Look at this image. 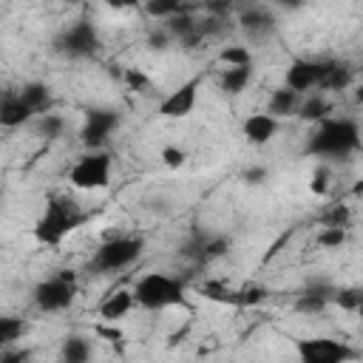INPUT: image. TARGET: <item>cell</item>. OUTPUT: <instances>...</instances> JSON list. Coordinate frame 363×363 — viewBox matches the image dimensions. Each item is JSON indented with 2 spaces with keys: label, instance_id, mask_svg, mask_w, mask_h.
I'll use <instances>...</instances> for the list:
<instances>
[{
  "label": "cell",
  "instance_id": "cell-1",
  "mask_svg": "<svg viewBox=\"0 0 363 363\" xmlns=\"http://www.w3.org/2000/svg\"><path fill=\"white\" fill-rule=\"evenodd\" d=\"M360 150V125L352 116H326L323 122H318L303 145L306 156L315 159H349Z\"/></svg>",
  "mask_w": 363,
  "mask_h": 363
},
{
  "label": "cell",
  "instance_id": "cell-2",
  "mask_svg": "<svg viewBox=\"0 0 363 363\" xmlns=\"http://www.w3.org/2000/svg\"><path fill=\"white\" fill-rule=\"evenodd\" d=\"M85 218H88V213H85L71 196L57 193V196L48 199L43 216L34 221L31 235H34V241L43 244V247H57V244H62V238H65L68 233H74Z\"/></svg>",
  "mask_w": 363,
  "mask_h": 363
},
{
  "label": "cell",
  "instance_id": "cell-3",
  "mask_svg": "<svg viewBox=\"0 0 363 363\" xmlns=\"http://www.w3.org/2000/svg\"><path fill=\"white\" fill-rule=\"evenodd\" d=\"M184 289L187 284L176 275H167V272H145L130 295H133V303L147 309V312H162V309H170V306H184Z\"/></svg>",
  "mask_w": 363,
  "mask_h": 363
},
{
  "label": "cell",
  "instance_id": "cell-4",
  "mask_svg": "<svg viewBox=\"0 0 363 363\" xmlns=\"http://www.w3.org/2000/svg\"><path fill=\"white\" fill-rule=\"evenodd\" d=\"M142 250H145V238L142 235H116V238H108L91 255L88 272H94V275H111V272L128 269L130 264L139 261Z\"/></svg>",
  "mask_w": 363,
  "mask_h": 363
},
{
  "label": "cell",
  "instance_id": "cell-5",
  "mask_svg": "<svg viewBox=\"0 0 363 363\" xmlns=\"http://www.w3.org/2000/svg\"><path fill=\"white\" fill-rule=\"evenodd\" d=\"M51 45H54V54H60L65 60H91V57L99 54L102 37H99V28L88 17H79L77 23L65 26L54 37Z\"/></svg>",
  "mask_w": 363,
  "mask_h": 363
},
{
  "label": "cell",
  "instance_id": "cell-6",
  "mask_svg": "<svg viewBox=\"0 0 363 363\" xmlns=\"http://www.w3.org/2000/svg\"><path fill=\"white\" fill-rule=\"evenodd\" d=\"M77 275L71 269H60L48 278H43L34 289H31V301L40 312L54 315V312H65L74 298H77Z\"/></svg>",
  "mask_w": 363,
  "mask_h": 363
},
{
  "label": "cell",
  "instance_id": "cell-7",
  "mask_svg": "<svg viewBox=\"0 0 363 363\" xmlns=\"http://www.w3.org/2000/svg\"><path fill=\"white\" fill-rule=\"evenodd\" d=\"M295 354L301 363H354L360 352L337 337L315 335V337H298L295 340Z\"/></svg>",
  "mask_w": 363,
  "mask_h": 363
},
{
  "label": "cell",
  "instance_id": "cell-8",
  "mask_svg": "<svg viewBox=\"0 0 363 363\" xmlns=\"http://www.w3.org/2000/svg\"><path fill=\"white\" fill-rule=\"evenodd\" d=\"M111 164L113 156L108 150H88L71 164L68 182L74 190H105L111 184Z\"/></svg>",
  "mask_w": 363,
  "mask_h": 363
},
{
  "label": "cell",
  "instance_id": "cell-9",
  "mask_svg": "<svg viewBox=\"0 0 363 363\" xmlns=\"http://www.w3.org/2000/svg\"><path fill=\"white\" fill-rule=\"evenodd\" d=\"M119 122H122V113L116 108H88L79 128V145L85 150H102V145L113 136Z\"/></svg>",
  "mask_w": 363,
  "mask_h": 363
},
{
  "label": "cell",
  "instance_id": "cell-10",
  "mask_svg": "<svg viewBox=\"0 0 363 363\" xmlns=\"http://www.w3.org/2000/svg\"><path fill=\"white\" fill-rule=\"evenodd\" d=\"M199 292L216 303H227V306H258L269 298V289L261 284H247V286H230L224 281H204L199 286Z\"/></svg>",
  "mask_w": 363,
  "mask_h": 363
},
{
  "label": "cell",
  "instance_id": "cell-11",
  "mask_svg": "<svg viewBox=\"0 0 363 363\" xmlns=\"http://www.w3.org/2000/svg\"><path fill=\"white\" fill-rule=\"evenodd\" d=\"M323 68H326V57H318V60H309V57H298L289 62L286 74H284V88L306 96V94H315L318 85H320V77H323Z\"/></svg>",
  "mask_w": 363,
  "mask_h": 363
},
{
  "label": "cell",
  "instance_id": "cell-12",
  "mask_svg": "<svg viewBox=\"0 0 363 363\" xmlns=\"http://www.w3.org/2000/svg\"><path fill=\"white\" fill-rule=\"evenodd\" d=\"M199 88H201V74L184 79L182 85H176L164 99H159V116L164 119H184L193 113L196 102H199Z\"/></svg>",
  "mask_w": 363,
  "mask_h": 363
},
{
  "label": "cell",
  "instance_id": "cell-13",
  "mask_svg": "<svg viewBox=\"0 0 363 363\" xmlns=\"http://www.w3.org/2000/svg\"><path fill=\"white\" fill-rule=\"evenodd\" d=\"M335 284L329 281H309L298 295H295V312L301 315H323L329 306H332V298H335Z\"/></svg>",
  "mask_w": 363,
  "mask_h": 363
},
{
  "label": "cell",
  "instance_id": "cell-14",
  "mask_svg": "<svg viewBox=\"0 0 363 363\" xmlns=\"http://www.w3.org/2000/svg\"><path fill=\"white\" fill-rule=\"evenodd\" d=\"M238 26L241 31L250 37V40H267L275 34L278 23H275V14L267 9V6H244L238 11Z\"/></svg>",
  "mask_w": 363,
  "mask_h": 363
},
{
  "label": "cell",
  "instance_id": "cell-15",
  "mask_svg": "<svg viewBox=\"0 0 363 363\" xmlns=\"http://www.w3.org/2000/svg\"><path fill=\"white\" fill-rule=\"evenodd\" d=\"M159 26H162V28L170 34V40H173L176 45H182V48H196V45L204 43L201 34H199V20L193 17V11L176 14V17L164 20V23H159Z\"/></svg>",
  "mask_w": 363,
  "mask_h": 363
},
{
  "label": "cell",
  "instance_id": "cell-16",
  "mask_svg": "<svg viewBox=\"0 0 363 363\" xmlns=\"http://www.w3.org/2000/svg\"><path fill=\"white\" fill-rule=\"evenodd\" d=\"M278 128H281V122L261 111V113H250V116L244 119L241 133H244V139H247L250 145L261 147V145H269V142L278 136Z\"/></svg>",
  "mask_w": 363,
  "mask_h": 363
},
{
  "label": "cell",
  "instance_id": "cell-17",
  "mask_svg": "<svg viewBox=\"0 0 363 363\" xmlns=\"http://www.w3.org/2000/svg\"><path fill=\"white\" fill-rule=\"evenodd\" d=\"M354 79V68L343 60H332L326 57V68H323V77H320V85H318V94H337V91H346Z\"/></svg>",
  "mask_w": 363,
  "mask_h": 363
},
{
  "label": "cell",
  "instance_id": "cell-18",
  "mask_svg": "<svg viewBox=\"0 0 363 363\" xmlns=\"http://www.w3.org/2000/svg\"><path fill=\"white\" fill-rule=\"evenodd\" d=\"M17 96H20V102H23L34 116L48 113L51 105H54V94H51L48 82H43V79H31V82H26V85L17 91Z\"/></svg>",
  "mask_w": 363,
  "mask_h": 363
},
{
  "label": "cell",
  "instance_id": "cell-19",
  "mask_svg": "<svg viewBox=\"0 0 363 363\" xmlns=\"http://www.w3.org/2000/svg\"><path fill=\"white\" fill-rule=\"evenodd\" d=\"M31 119H34V113L20 102L17 91H9L0 96V128H20Z\"/></svg>",
  "mask_w": 363,
  "mask_h": 363
},
{
  "label": "cell",
  "instance_id": "cell-20",
  "mask_svg": "<svg viewBox=\"0 0 363 363\" xmlns=\"http://www.w3.org/2000/svg\"><path fill=\"white\" fill-rule=\"evenodd\" d=\"M301 94H295V91H289V88H275L272 94H269V99H267V111L264 113H269L272 119H286V116H295L298 113V105H301Z\"/></svg>",
  "mask_w": 363,
  "mask_h": 363
},
{
  "label": "cell",
  "instance_id": "cell-21",
  "mask_svg": "<svg viewBox=\"0 0 363 363\" xmlns=\"http://www.w3.org/2000/svg\"><path fill=\"white\" fill-rule=\"evenodd\" d=\"M252 74H255L252 65H244V68H221V74H218V91H224L227 96H238L252 82Z\"/></svg>",
  "mask_w": 363,
  "mask_h": 363
},
{
  "label": "cell",
  "instance_id": "cell-22",
  "mask_svg": "<svg viewBox=\"0 0 363 363\" xmlns=\"http://www.w3.org/2000/svg\"><path fill=\"white\" fill-rule=\"evenodd\" d=\"M130 309H133V295H130V289H116V292H111V295L99 303V318L108 320V323H113V320H122Z\"/></svg>",
  "mask_w": 363,
  "mask_h": 363
},
{
  "label": "cell",
  "instance_id": "cell-23",
  "mask_svg": "<svg viewBox=\"0 0 363 363\" xmlns=\"http://www.w3.org/2000/svg\"><path fill=\"white\" fill-rule=\"evenodd\" d=\"M332 113V102L323 96V94H306L303 99H301V105H298V119H303V122H309V125H318V122H323L326 116Z\"/></svg>",
  "mask_w": 363,
  "mask_h": 363
},
{
  "label": "cell",
  "instance_id": "cell-24",
  "mask_svg": "<svg viewBox=\"0 0 363 363\" xmlns=\"http://www.w3.org/2000/svg\"><path fill=\"white\" fill-rule=\"evenodd\" d=\"M60 363H91V340L85 335H68L60 346Z\"/></svg>",
  "mask_w": 363,
  "mask_h": 363
},
{
  "label": "cell",
  "instance_id": "cell-25",
  "mask_svg": "<svg viewBox=\"0 0 363 363\" xmlns=\"http://www.w3.org/2000/svg\"><path fill=\"white\" fill-rule=\"evenodd\" d=\"M65 128H68V122H65V116L57 113V111H48V113H43V116L34 119V133H37L40 139H45V142L60 139V136L65 133Z\"/></svg>",
  "mask_w": 363,
  "mask_h": 363
},
{
  "label": "cell",
  "instance_id": "cell-26",
  "mask_svg": "<svg viewBox=\"0 0 363 363\" xmlns=\"http://www.w3.org/2000/svg\"><path fill=\"white\" fill-rule=\"evenodd\" d=\"M318 224H320V227H340V230H349V224H352V207L343 204V201H335V204H329V207L318 216Z\"/></svg>",
  "mask_w": 363,
  "mask_h": 363
},
{
  "label": "cell",
  "instance_id": "cell-27",
  "mask_svg": "<svg viewBox=\"0 0 363 363\" xmlns=\"http://www.w3.org/2000/svg\"><path fill=\"white\" fill-rule=\"evenodd\" d=\"M28 332V323L23 318H14V315H0V349L6 346H14L23 335Z\"/></svg>",
  "mask_w": 363,
  "mask_h": 363
},
{
  "label": "cell",
  "instance_id": "cell-28",
  "mask_svg": "<svg viewBox=\"0 0 363 363\" xmlns=\"http://www.w3.org/2000/svg\"><path fill=\"white\" fill-rule=\"evenodd\" d=\"M145 11H147L153 20L164 23V20L176 17V14L193 11V9H190V6H184V3H179V0H150V3H145Z\"/></svg>",
  "mask_w": 363,
  "mask_h": 363
},
{
  "label": "cell",
  "instance_id": "cell-29",
  "mask_svg": "<svg viewBox=\"0 0 363 363\" xmlns=\"http://www.w3.org/2000/svg\"><path fill=\"white\" fill-rule=\"evenodd\" d=\"M230 247H233V241H230L227 235L207 233L204 247H201V267H204V264H213V261H218V258H224V255L230 252Z\"/></svg>",
  "mask_w": 363,
  "mask_h": 363
},
{
  "label": "cell",
  "instance_id": "cell-30",
  "mask_svg": "<svg viewBox=\"0 0 363 363\" xmlns=\"http://www.w3.org/2000/svg\"><path fill=\"white\" fill-rule=\"evenodd\" d=\"M218 62H224L227 68H244V65H255L252 62V51L241 43H233V45H224L218 51Z\"/></svg>",
  "mask_w": 363,
  "mask_h": 363
},
{
  "label": "cell",
  "instance_id": "cell-31",
  "mask_svg": "<svg viewBox=\"0 0 363 363\" xmlns=\"http://www.w3.org/2000/svg\"><path fill=\"white\" fill-rule=\"evenodd\" d=\"M332 303L340 306L343 312H357L363 306V289L360 286H337Z\"/></svg>",
  "mask_w": 363,
  "mask_h": 363
},
{
  "label": "cell",
  "instance_id": "cell-32",
  "mask_svg": "<svg viewBox=\"0 0 363 363\" xmlns=\"http://www.w3.org/2000/svg\"><path fill=\"white\" fill-rule=\"evenodd\" d=\"M346 238H349V230H340V227H320V233H318V247L320 250H340L343 244H346Z\"/></svg>",
  "mask_w": 363,
  "mask_h": 363
},
{
  "label": "cell",
  "instance_id": "cell-33",
  "mask_svg": "<svg viewBox=\"0 0 363 363\" xmlns=\"http://www.w3.org/2000/svg\"><path fill=\"white\" fill-rule=\"evenodd\" d=\"M119 77H122V82H125L130 91H139V94H147V91H150V77H147L142 68H125Z\"/></svg>",
  "mask_w": 363,
  "mask_h": 363
},
{
  "label": "cell",
  "instance_id": "cell-34",
  "mask_svg": "<svg viewBox=\"0 0 363 363\" xmlns=\"http://www.w3.org/2000/svg\"><path fill=\"white\" fill-rule=\"evenodd\" d=\"M329 187H332V170H329L326 164H318V167L312 170V176H309V190H312L315 196H326Z\"/></svg>",
  "mask_w": 363,
  "mask_h": 363
},
{
  "label": "cell",
  "instance_id": "cell-35",
  "mask_svg": "<svg viewBox=\"0 0 363 363\" xmlns=\"http://www.w3.org/2000/svg\"><path fill=\"white\" fill-rule=\"evenodd\" d=\"M145 43H147V48H150V51H167V48L173 45L170 34H167L162 26H153V28L147 31V40H145Z\"/></svg>",
  "mask_w": 363,
  "mask_h": 363
},
{
  "label": "cell",
  "instance_id": "cell-36",
  "mask_svg": "<svg viewBox=\"0 0 363 363\" xmlns=\"http://www.w3.org/2000/svg\"><path fill=\"white\" fill-rule=\"evenodd\" d=\"M159 159H162V164H164V167L176 170V167H182V164L187 162V153H184L182 147H176V145H164V147H162V153H159Z\"/></svg>",
  "mask_w": 363,
  "mask_h": 363
},
{
  "label": "cell",
  "instance_id": "cell-37",
  "mask_svg": "<svg viewBox=\"0 0 363 363\" xmlns=\"http://www.w3.org/2000/svg\"><path fill=\"white\" fill-rule=\"evenodd\" d=\"M241 179H244V184L258 187V184L269 182V167H264V164H250V167L241 173Z\"/></svg>",
  "mask_w": 363,
  "mask_h": 363
},
{
  "label": "cell",
  "instance_id": "cell-38",
  "mask_svg": "<svg viewBox=\"0 0 363 363\" xmlns=\"http://www.w3.org/2000/svg\"><path fill=\"white\" fill-rule=\"evenodd\" d=\"M201 9H204V14H207V17L227 20V17H230V11H233V3H230V0H207Z\"/></svg>",
  "mask_w": 363,
  "mask_h": 363
},
{
  "label": "cell",
  "instance_id": "cell-39",
  "mask_svg": "<svg viewBox=\"0 0 363 363\" xmlns=\"http://www.w3.org/2000/svg\"><path fill=\"white\" fill-rule=\"evenodd\" d=\"M28 360H31V352L28 349H20V346L0 349V363H28Z\"/></svg>",
  "mask_w": 363,
  "mask_h": 363
}]
</instances>
